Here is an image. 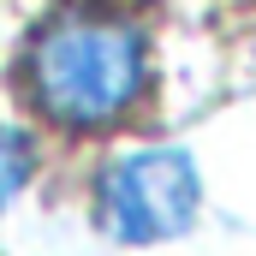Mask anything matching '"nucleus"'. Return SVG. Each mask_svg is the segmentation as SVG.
I'll return each instance as SVG.
<instances>
[{
	"instance_id": "1",
	"label": "nucleus",
	"mask_w": 256,
	"mask_h": 256,
	"mask_svg": "<svg viewBox=\"0 0 256 256\" xmlns=\"http://www.w3.org/2000/svg\"><path fill=\"white\" fill-rule=\"evenodd\" d=\"M149 78L143 30L108 12L54 18L30 48V96L60 126H108L120 120Z\"/></svg>"
},
{
	"instance_id": "2",
	"label": "nucleus",
	"mask_w": 256,
	"mask_h": 256,
	"mask_svg": "<svg viewBox=\"0 0 256 256\" xmlns=\"http://www.w3.org/2000/svg\"><path fill=\"white\" fill-rule=\"evenodd\" d=\"M102 226L126 244H155L185 232L196 214V167L185 149H131L96 185Z\"/></svg>"
},
{
	"instance_id": "3",
	"label": "nucleus",
	"mask_w": 256,
	"mask_h": 256,
	"mask_svg": "<svg viewBox=\"0 0 256 256\" xmlns=\"http://www.w3.org/2000/svg\"><path fill=\"white\" fill-rule=\"evenodd\" d=\"M30 185V137L0 120V208Z\"/></svg>"
}]
</instances>
